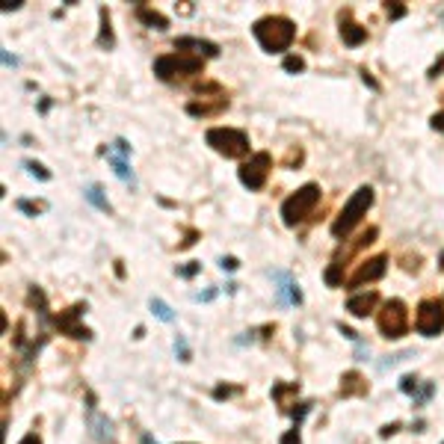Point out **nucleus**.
I'll return each mask as SVG.
<instances>
[{"instance_id":"f257e3e1","label":"nucleus","mask_w":444,"mask_h":444,"mask_svg":"<svg viewBox=\"0 0 444 444\" xmlns=\"http://www.w3.org/2000/svg\"><path fill=\"white\" fill-rule=\"evenodd\" d=\"M252 36L258 39V45L264 47L267 54H285L288 47L293 45L296 36V24L285 15H264L255 21Z\"/></svg>"},{"instance_id":"f03ea898","label":"nucleus","mask_w":444,"mask_h":444,"mask_svg":"<svg viewBox=\"0 0 444 444\" xmlns=\"http://www.w3.org/2000/svg\"><path fill=\"white\" fill-rule=\"evenodd\" d=\"M373 199H376V195H373V187H367V184L355 190V193L350 195V202L343 205V211L335 216V222H332V234H335L338 240H341V237L347 240L350 234H353V228L367 216V211H370V205H373Z\"/></svg>"},{"instance_id":"7ed1b4c3","label":"nucleus","mask_w":444,"mask_h":444,"mask_svg":"<svg viewBox=\"0 0 444 444\" xmlns=\"http://www.w3.org/2000/svg\"><path fill=\"white\" fill-rule=\"evenodd\" d=\"M320 202V187L317 184H302L296 193H290L285 202H281V222L288 228H296L305 216H311V211Z\"/></svg>"},{"instance_id":"20e7f679","label":"nucleus","mask_w":444,"mask_h":444,"mask_svg":"<svg viewBox=\"0 0 444 444\" xmlns=\"http://www.w3.org/2000/svg\"><path fill=\"white\" fill-rule=\"evenodd\" d=\"M205 142L225 160H240L249 154V137L237 128H211L205 133Z\"/></svg>"},{"instance_id":"39448f33","label":"nucleus","mask_w":444,"mask_h":444,"mask_svg":"<svg viewBox=\"0 0 444 444\" xmlns=\"http://www.w3.org/2000/svg\"><path fill=\"white\" fill-rule=\"evenodd\" d=\"M205 59L193 57V54H163L154 59V74L160 80H175V77H193V74H202Z\"/></svg>"},{"instance_id":"423d86ee","label":"nucleus","mask_w":444,"mask_h":444,"mask_svg":"<svg viewBox=\"0 0 444 444\" xmlns=\"http://www.w3.org/2000/svg\"><path fill=\"white\" fill-rule=\"evenodd\" d=\"M376 323H379L382 338H388V341L403 338L406 332H409V311H406V302L403 299H388L385 305H382Z\"/></svg>"},{"instance_id":"0eeeda50","label":"nucleus","mask_w":444,"mask_h":444,"mask_svg":"<svg viewBox=\"0 0 444 444\" xmlns=\"http://www.w3.org/2000/svg\"><path fill=\"white\" fill-rule=\"evenodd\" d=\"M269 169H273V157L267 151H255L249 160H243L240 169H237V178L246 190H261L267 178H269Z\"/></svg>"},{"instance_id":"6e6552de","label":"nucleus","mask_w":444,"mask_h":444,"mask_svg":"<svg viewBox=\"0 0 444 444\" xmlns=\"http://www.w3.org/2000/svg\"><path fill=\"white\" fill-rule=\"evenodd\" d=\"M415 329H417V335H424V338H436L444 329V305L438 299H424L417 305Z\"/></svg>"},{"instance_id":"1a4fd4ad","label":"nucleus","mask_w":444,"mask_h":444,"mask_svg":"<svg viewBox=\"0 0 444 444\" xmlns=\"http://www.w3.org/2000/svg\"><path fill=\"white\" fill-rule=\"evenodd\" d=\"M83 311H86V305H83V302L71 305L68 311H59V317L54 320V323H57V329L63 332V335H68V338H77V341H89V338H92V332L86 329V326H80V323H77V320L83 317Z\"/></svg>"},{"instance_id":"9d476101","label":"nucleus","mask_w":444,"mask_h":444,"mask_svg":"<svg viewBox=\"0 0 444 444\" xmlns=\"http://www.w3.org/2000/svg\"><path fill=\"white\" fill-rule=\"evenodd\" d=\"M385 273H388V258H385V255L367 258V261H362L359 269H355V273L350 276L347 285H350V288H362V285H370V281H379Z\"/></svg>"},{"instance_id":"9b49d317","label":"nucleus","mask_w":444,"mask_h":444,"mask_svg":"<svg viewBox=\"0 0 444 444\" xmlns=\"http://www.w3.org/2000/svg\"><path fill=\"white\" fill-rule=\"evenodd\" d=\"M175 51L184 54V51H193V57H219V45L207 42V39H193V36H181L175 39Z\"/></svg>"},{"instance_id":"f8f14e48","label":"nucleus","mask_w":444,"mask_h":444,"mask_svg":"<svg viewBox=\"0 0 444 444\" xmlns=\"http://www.w3.org/2000/svg\"><path fill=\"white\" fill-rule=\"evenodd\" d=\"M276 281H279V288H276L279 305H299V302H302V290H299V285L293 281V276L276 273Z\"/></svg>"},{"instance_id":"ddd939ff","label":"nucleus","mask_w":444,"mask_h":444,"mask_svg":"<svg viewBox=\"0 0 444 444\" xmlns=\"http://www.w3.org/2000/svg\"><path fill=\"white\" fill-rule=\"evenodd\" d=\"M341 39L343 45H350V47H359L367 42V30L362 27V24H355L350 12H341Z\"/></svg>"},{"instance_id":"4468645a","label":"nucleus","mask_w":444,"mask_h":444,"mask_svg":"<svg viewBox=\"0 0 444 444\" xmlns=\"http://www.w3.org/2000/svg\"><path fill=\"white\" fill-rule=\"evenodd\" d=\"M379 305V293L376 290H364V293H353L347 299V311L353 317H367L373 308Z\"/></svg>"},{"instance_id":"2eb2a0df","label":"nucleus","mask_w":444,"mask_h":444,"mask_svg":"<svg viewBox=\"0 0 444 444\" xmlns=\"http://www.w3.org/2000/svg\"><path fill=\"white\" fill-rule=\"evenodd\" d=\"M367 394V382L359 370H347L341 376V397H364Z\"/></svg>"},{"instance_id":"dca6fc26","label":"nucleus","mask_w":444,"mask_h":444,"mask_svg":"<svg viewBox=\"0 0 444 444\" xmlns=\"http://www.w3.org/2000/svg\"><path fill=\"white\" fill-rule=\"evenodd\" d=\"M98 18H101V33H98V47H101V51H113L116 39H113V24H110V9H107V6H101V9H98Z\"/></svg>"},{"instance_id":"f3484780","label":"nucleus","mask_w":444,"mask_h":444,"mask_svg":"<svg viewBox=\"0 0 444 444\" xmlns=\"http://www.w3.org/2000/svg\"><path fill=\"white\" fill-rule=\"evenodd\" d=\"M89 429H92L95 441H110V438H113V424H110L104 415H98V412H89Z\"/></svg>"},{"instance_id":"a211bd4d","label":"nucleus","mask_w":444,"mask_h":444,"mask_svg":"<svg viewBox=\"0 0 444 444\" xmlns=\"http://www.w3.org/2000/svg\"><path fill=\"white\" fill-rule=\"evenodd\" d=\"M137 18L145 24V27H151V30H166L169 27V18L160 15V12H154V9H148L145 3L137 6Z\"/></svg>"},{"instance_id":"6ab92c4d","label":"nucleus","mask_w":444,"mask_h":444,"mask_svg":"<svg viewBox=\"0 0 444 444\" xmlns=\"http://www.w3.org/2000/svg\"><path fill=\"white\" fill-rule=\"evenodd\" d=\"M107 160H110V166H113V172H116V178L119 181H125V184H137V178H133V172H131V163H128V157H119V154H113V151H107Z\"/></svg>"},{"instance_id":"aec40b11","label":"nucleus","mask_w":444,"mask_h":444,"mask_svg":"<svg viewBox=\"0 0 444 444\" xmlns=\"http://www.w3.org/2000/svg\"><path fill=\"white\" fill-rule=\"evenodd\" d=\"M225 107H228V98H219L216 104L190 101V104H187V113H190V116H214V113H219V110H225Z\"/></svg>"},{"instance_id":"412c9836","label":"nucleus","mask_w":444,"mask_h":444,"mask_svg":"<svg viewBox=\"0 0 444 444\" xmlns=\"http://www.w3.org/2000/svg\"><path fill=\"white\" fill-rule=\"evenodd\" d=\"M83 195H86V202L98 207V211H104V214L113 211V207H110V202H107V195H104V190L98 187V184H89V187L83 190Z\"/></svg>"},{"instance_id":"4be33fe9","label":"nucleus","mask_w":444,"mask_h":444,"mask_svg":"<svg viewBox=\"0 0 444 444\" xmlns=\"http://www.w3.org/2000/svg\"><path fill=\"white\" fill-rule=\"evenodd\" d=\"M326 285H329V288H341V285H343V264H335V261L329 264V269H326Z\"/></svg>"},{"instance_id":"5701e85b","label":"nucleus","mask_w":444,"mask_h":444,"mask_svg":"<svg viewBox=\"0 0 444 444\" xmlns=\"http://www.w3.org/2000/svg\"><path fill=\"white\" fill-rule=\"evenodd\" d=\"M151 311H154V317L163 320V323H172V320H175V311H172L163 299H151Z\"/></svg>"},{"instance_id":"b1692460","label":"nucleus","mask_w":444,"mask_h":444,"mask_svg":"<svg viewBox=\"0 0 444 444\" xmlns=\"http://www.w3.org/2000/svg\"><path fill=\"white\" fill-rule=\"evenodd\" d=\"M15 207H18L21 214H27V216H39V214L45 211V205H39V202H27V199H18Z\"/></svg>"},{"instance_id":"393cba45","label":"nucleus","mask_w":444,"mask_h":444,"mask_svg":"<svg viewBox=\"0 0 444 444\" xmlns=\"http://www.w3.org/2000/svg\"><path fill=\"white\" fill-rule=\"evenodd\" d=\"M24 166H27V172L33 178H39V181H51V172H47L42 163H36V160H24Z\"/></svg>"},{"instance_id":"a878e982","label":"nucleus","mask_w":444,"mask_h":444,"mask_svg":"<svg viewBox=\"0 0 444 444\" xmlns=\"http://www.w3.org/2000/svg\"><path fill=\"white\" fill-rule=\"evenodd\" d=\"M285 71H290V74H299V71H305V59L302 57H296V54H290V57H285Z\"/></svg>"},{"instance_id":"bb28decb","label":"nucleus","mask_w":444,"mask_h":444,"mask_svg":"<svg viewBox=\"0 0 444 444\" xmlns=\"http://www.w3.org/2000/svg\"><path fill=\"white\" fill-rule=\"evenodd\" d=\"M417 388H421V382H417V376H412V373H409V376H403V379H400V391H403V394H412V397H415Z\"/></svg>"},{"instance_id":"cd10ccee","label":"nucleus","mask_w":444,"mask_h":444,"mask_svg":"<svg viewBox=\"0 0 444 444\" xmlns=\"http://www.w3.org/2000/svg\"><path fill=\"white\" fill-rule=\"evenodd\" d=\"M175 355H178V359H181V362H190V343H187V341H184L181 335L175 338Z\"/></svg>"},{"instance_id":"c85d7f7f","label":"nucleus","mask_w":444,"mask_h":444,"mask_svg":"<svg viewBox=\"0 0 444 444\" xmlns=\"http://www.w3.org/2000/svg\"><path fill=\"white\" fill-rule=\"evenodd\" d=\"M279 444H302V436H299V427H293V429H288L285 436H281V441Z\"/></svg>"},{"instance_id":"c756f323","label":"nucleus","mask_w":444,"mask_h":444,"mask_svg":"<svg viewBox=\"0 0 444 444\" xmlns=\"http://www.w3.org/2000/svg\"><path fill=\"white\" fill-rule=\"evenodd\" d=\"M234 394H237V388H231V385H216L214 388V397L216 400H228V397H234Z\"/></svg>"},{"instance_id":"7c9ffc66","label":"nucleus","mask_w":444,"mask_h":444,"mask_svg":"<svg viewBox=\"0 0 444 444\" xmlns=\"http://www.w3.org/2000/svg\"><path fill=\"white\" fill-rule=\"evenodd\" d=\"M385 12H388V18H391V21H397V18L406 15V6H403V3H388Z\"/></svg>"},{"instance_id":"2f4dec72","label":"nucleus","mask_w":444,"mask_h":444,"mask_svg":"<svg viewBox=\"0 0 444 444\" xmlns=\"http://www.w3.org/2000/svg\"><path fill=\"white\" fill-rule=\"evenodd\" d=\"M199 269H202V264L193 261V264H187V267H178V276H181V279H193L195 273H199Z\"/></svg>"},{"instance_id":"473e14b6","label":"nucleus","mask_w":444,"mask_h":444,"mask_svg":"<svg viewBox=\"0 0 444 444\" xmlns=\"http://www.w3.org/2000/svg\"><path fill=\"white\" fill-rule=\"evenodd\" d=\"M219 267L228 269V273H234V269L240 267V261H237V258H231V255H225V258H219Z\"/></svg>"},{"instance_id":"72a5a7b5","label":"nucleus","mask_w":444,"mask_h":444,"mask_svg":"<svg viewBox=\"0 0 444 444\" xmlns=\"http://www.w3.org/2000/svg\"><path fill=\"white\" fill-rule=\"evenodd\" d=\"M429 128L433 131H438V133H444V110H438V113L429 119Z\"/></svg>"},{"instance_id":"f704fd0d","label":"nucleus","mask_w":444,"mask_h":444,"mask_svg":"<svg viewBox=\"0 0 444 444\" xmlns=\"http://www.w3.org/2000/svg\"><path fill=\"white\" fill-rule=\"evenodd\" d=\"M338 332H341V335H343V338H350V341H355V343H359V341H362V338H359V335H355V332L350 329V326H343V323H338Z\"/></svg>"},{"instance_id":"c9c22d12","label":"nucleus","mask_w":444,"mask_h":444,"mask_svg":"<svg viewBox=\"0 0 444 444\" xmlns=\"http://www.w3.org/2000/svg\"><path fill=\"white\" fill-rule=\"evenodd\" d=\"M362 80H364V83H367V86H370V89H379V83H376V80H373V74H370V71H367V68H362Z\"/></svg>"},{"instance_id":"e433bc0d","label":"nucleus","mask_w":444,"mask_h":444,"mask_svg":"<svg viewBox=\"0 0 444 444\" xmlns=\"http://www.w3.org/2000/svg\"><path fill=\"white\" fill-rule=\"evenodd\" d=\"M214 296H216V290H205V293H195L193 299H195V302H211Z\"/></svg>"},{"instance_id":"4c0bfd02","label":"nucleus","mask_w":444,"mask_h":444,"mask_svg":"<svg viewBox=\"0 0 444 444\" xmlns=\"http://www.w3.org/2000/svg\"><path fill=\"white\" fill-rule=\"evenodd\" d=\"M18 444H42V438L39 436H36V433H27V436H24Z\"/></svg>"},{"instance_id":"58836bf2","label":"nucleus","mask_w":444,"mask_h":444,"mask_svg":"<svg viewBox=\"0 0 444 444\" xmlns=\"http://www.w3.org/2000/svg\"><path fill=\"white\" fill-rule=\"evenodd\" d=\"M400 429V424H388V427H382V438H388V436H394Z\"/></svg>"},{"instance_id":"ea45409f","label":"nucleus","mask_w":444,"mask_h":444,"mask_svg":"<svg viewBox=\"0 0 444 444\" xmlns=\"http://www.w3.org/2000/svg\"><path fill=\"white\" fill-rule=\"evenodd\" d=\"M15 9H21L18 0H12V3H3V12H15Z\"/></svg>"},{"instance_id":"a19ab883","label":"nucleus","mask_w":444,"mask_h":444,"mask_svg":"<svg viewBox=\"0 0 444 444\" xmlns=\"http://www.w3.org/2000/svg\"><path fill=\"white\" fill-rule=\"evenodd\" d=\"M3 63H6V66H12V68H15V66H18V59H15V57H9V54L3 51Z\"/></svg>"},{"instance_id":"79ce46f5","label":"nucleus","mask_w":444,"mask_h":444,"mask_svg":"<svg viewBox=\"0 0 444 444\" xmlns=\"http://www.w3.org/2000/svg\"><path fill=\"white\" fill-rule=\"evenodd\" d=\"M142 444H157V441H154L151 436H142Z\"/></svg>"},{"instance_id":"37998d69","label":"nucleus","mask_w":444,"mask_h":444,"mask_svg":"<svg viewBox=\"0 0 444 444\" xmlns=\"http://www.w3.org/2000/svg\"><path fill=\"white\" fill-rule=\"evenodd\" d=\"M438 267H444V252H441V258H438Z\"/></svg>"}]
</instances>
